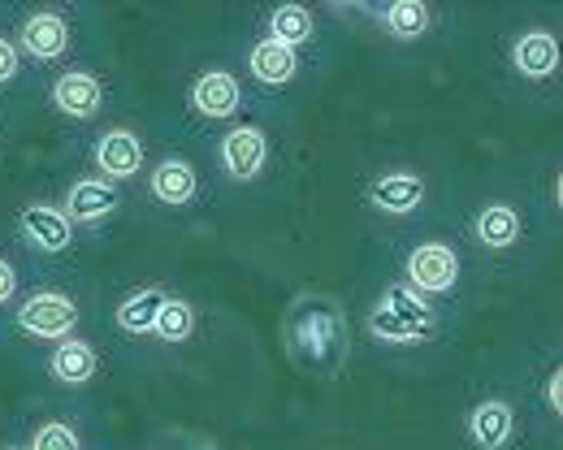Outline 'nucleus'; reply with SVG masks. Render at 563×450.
Masks as SVG:
<instances>
[{"label":"nucleus","mask_w":563,"mask_h":450,"mask_svg":"<svg viewBox=\"0 0 563 450\" xmlns=\"http://www.w3.org/2000/svg\"><path fill=\"white\" fill-rule=\"evenodd\" d=\"M429 325H433L429 303H424L417 291H408V286H390V291L382 295V303L368 312V329H373V338H382V342H412V338H424Z\"/></svg>","instance_id":"1"},{"label":"nucleus","mask_w":563,"mask_h":450,"mask_svg":"<svg viewBox=\"0 0 563 450\" xmlns=\"http://www.w3.org/2000/svg\"><path fill=\"white\" fill-rule=\"evenodd\" d=\"M404 273H408V291H417L421 300L424 295H446L460 282V256L446 243H421L408 251Z\"/></svg>","instance_id":"2"},{"label":"nucleus","mask_w":563,"mask_h":450,"mask_svg":"<svg viewBox=\"0 0 563 450\" xmlns=\"http://www.w3.org/2000/svg\"><path fill=\"white\" fill-rule=\"evenodd\" d=\"M18 325L31 338H66L74 325H78V312H74V303L66 295L40 291V295H31V300L18 307Z\"/></svg>","instance_id":"3"},{"label":"nucleus","mask_w":563,"mask_h":450,"mask_svg":"<svg viewBox=\"0 0 563 450\" xmlns=\"http://www.w3.org/2000/svg\"><path fill=\"white\" fill-rule=\"evenodd\" d=\"M18 234L26 238V247L48 251V256L70 251V243H74V225L66 222V213H57V209H48V204H31V209H22Z\"/></svg>","instance_id":"4"},{"label":"nucleus","mask_w":563,"mask_h":450,"mask_svg":"<svg viewBox=\"0 0 563 450\" xmlns=\"http://www.w3.org/2000/svg\"><path fill=\"white\" fill-rule=\"evenodd\" d=\"M269 160V139L256 131V126H234L225 139H221V165L230 178L239 182H252Z\"/></svg>","instance_id":"5"},{"label":"nucleus","mask_w":563,"mask_h":450,"mask_svg":"<svg viewBox=\"0 0 563 450\" xmlns=\"http://www.w3.org/2000/svg\"><path fill=\"white\" fill-rule=\"evenodd\" d=\"M368 204L382 209V213H417L424 204V178L412 169H395V173H382L373 187H368Z\"/></svg>","instance_id":"6"},{"label":"nucleus","mask_w":563,"mask_h":450,"mask_svg":"<svg viewBox=\"0 0 563 450\" xmlns=\"http://www.w3.org/2000/svg\"><path fill=\"white\" fill-rule=\"evenodd\" d=\"M22 53L26 57H35V61H57L66 48H70V26H66V18L62 13H53V9H44V13H31L26 22H22Z\"/></svg>","instance_id":"7"},{"label":"nucleus","mask_w":563,"mask_h":450,"mask_svg":"<svg viewBox=\"0 0 563 450\" xmlns=\"http://www.w3.org/2000/svg\"><path fill=\"white\" fill-rule=\"evenodd\" d=\"M191 104H196L200 117H212V122L234 117V113L243 109V87H239V78L225 75V70H209V75L196 78Z\"/></svg>","instance_id":"8"},{"label":"nucleus","mask_w":563,"mask_h":450,"mask_svg":"<svg viewBox=\"0 0 563 450\" xmlns=\"http://www.w3.org/2000/svg\"><path fill=\"white\" fill-rule=\"evenodd\" d=\"M113 209H118V191L109 187V182H96V178H82V182H74L70 195H66V222L70 225H96L104 222V217H113Z\"/></svg>","instance_id":"9"},{"label":"nucleus","mask_w":563,"mask_h":450,"mask_svg":"<svg viewBox=\"0 0 563 450\" xmlns=\"http://www.w3.org/2000/svg\"><path fill=\"white\" fill-rule=\"evenodd\" d=\"M196 191H200V178H196V169H191L187 160L169 156V160H161V165L152 169V195H156L165 209H187V204L196 200Z\"/></svg>","instance_id":"10"},{"label":"nucleus","mask_w":563,"mask_h":450,"mask_svg":"<svg viewBox=\"0 0 563 450\" xmlns=\"http://www.w3.org/2000/svg\"><path fill=\"white\" fill-rule=\"evenodd\" d=\"M511 66L525 78H551L560 70V44L551 31H525L511 48Z\"/></svg>","instance_id":"11"},{"label":"nucleus","mask_w":563,"mask_h":450,"mask_svg":"<svg viewBox=\"0 0 563 450\" xmlns=\"http://www.w3.org/2000/svg\"><path fill=\"white\" fill-rule=\"evenodd\" d=\"M53 104H57L66 117H78V122H87V117H96V113H100V104H104V91H100V82H96L91 75L74 70V75L57 78V87H53Z\"/></svg>","instance_id":"12"},{"label":"nucleus","mask_w":563,"mask_h":450,"mask_svg":"<svg viewBox=\"0 0 563 450\" xmlns=\"http://www.w3.org/2000/svg\"><path fill=\"white\" fill-rule=\"evenodd\" d=\"M96 165H100V173H109V178H135L143 169V144L131 131H109V135L96 144Z\"/></svg>","instance_id":"13"},{"label":"nucleus","mask_w":563,"mask_h":450,"mask_svg":"<svg viewBox=\"0 0 563 450\" xmlns=\"http://www.w3.org/2000/svg\"><path fill=\"white\" fill-rule=\"evenodd\" d=\"M511 429H516V412L503 403V398H490L482 403L473 416H468V434L482 450H498L511 442Z\"/></svg>","instance_id":"14"},{"label":"nucleus","mask_w":563,"mask_h":450,"mask_svg":"<svg viewBox=\"0 0 563 450\" xmlns=\"http://www.w3.org/2000/svg\"><path fill=\"white\" fill-rule=\"evenodd\" d=\"M247 70L261 78V82H269V87H282V82L295 78L299 57H295V48H282L274 40H261V44L247 53Z\"/></svg>","instance_id":"15"},{"label":"nucleus","mask_w":563,"mask_h":450,"mask_svg":"<svg viewBox=\"0 0 563 450\" xmlns=\"http://www.w3.org/2000/svg\"><path fill=\"white\" fill-rule=\"evenodd\" d=\"M473 229H477V243H482V247L503 251V247H511V243L520 238V217H516L511 204H486Z\"/></svg>","instance_id":"16"},{"label":"nucleus","mask_w":563,"mask_h":450,"mask_svg":"<svg viewBox=\"0 0 563 450\" xmlns=\"http://www.w3.org/2000/svg\"><path fill=\"white\" fill-rule=\"evenodd\" d=\"M53 376H57L62 385H82V381H91V376H96V351H91V342H82V338L62 342V347L53 351Z\"/></svg>","instance_id":"17"},{"label":"nucleus","mask_w":563,"mask_h":450,"mask_svg":"<svg viewBox=\"0 0 563 450\" xmlns=\"http://www.w3.org/2000/svg\"><path fill=\"white\" fill-rule=\"evenodd\" d=\"M269 40L282 48H299L312 40V13L303 4H278L269 13Z\"/></svg>","instance_id":"18"},{"label":"nucleus","mask_w":563,"mask_h":450,"mask_svg":"<svg viewBox=\"0 0 563 450\" xmlns=\"http://www.w3.org/2000/svg\"><path fill=\"white\" fill-rule=\"evenodd\" d=\"M165 300H169L165 291L143 286L140 295H131V300L118 307V325H122L126 334H152V325H156V316H161Z\"/></svg>","instance_id":"19"},{"label":"nucleus","mask_w":563,"mask_h":450,"mask_svg":"<svg viewBox=\"0 0 563 450\" xmlns=\"http://www.w3.org/2000/svg\"><path fill=\"white\" fill-rule=\"evenodd\" d=\"M382 22L395 40H421L429 22H433V13H429L424 0H395L390 9H382Z\"/></svg>","instance_id":"20"},{"label":"nucleus","mask_w":563,"mask_h":450,"mask_svg":"<svg viewBox=\"0 0 563 450\" xmlns=\"http://www.w3.org/2000/svg\"><path fill=\"white\" fill-rule=\"evenodd\" d=\"M152 334H161L165 342H187L196 334V307L183 300H165L156 325H152Z\"/></svg>","instance_id":"21"},{"label":"nucleus","mask_w":563,"mask_h":450,"mask_svg":"<svg viewBox=\"0 0 563 450\" xmlns=\"http://www.w3.org/2000/svg\"><path fill=\"white\" fill-rule=\"evenodd\" d=\"M31 450H82V447H78V434H74L70 425L48 420V425H40V429H35Z\"/></svg>","instance_id":"22"},{"label":"nucleus","mask_w":563,"mask_h":450,"mask_svg":"<svg viewBox=\"0 0 563 450\" xmlns=\"http://www.w3.org/2000/svg\"><path fill=\"white\" fill-rule=\"evenodd\" d=\"M330 334H334V320H330V316H317V312H312V316L299 320V342H303L312 356H321V351L330 347Z\"/></svg>","instance_id":"23"},{"label":"nucleus","mask_w":563,"mask_h":450,"mask_svg":"<svg viewBox=\"0 0 563 450\" xmlns=\"http://www.w3.org/2000/svg\"><path fill=\"white\" fill-rule=\"evenodd\" d=\"M18 66H22V57H18V48L0 35V82H9V78L18 75Z\"/></svg>","instance_id":"24"},{"label":"nucleus","mask_w":563,"mask_h":450,"mask_svg":"<svg viewBox=\"0 0 563 450\" xmlns=\"http://www.w3.org/2000/svg\"><path fill=\"white\" fill-rule=\"evenodd\" d=\"M13 291H18V273H13L9 260H0V303L13 300Z\"/></svg>","instance_id":"25"},{"label":"nucleus","mask_w":563,"mask_h":450,"mask_svg":"<svg viewBox=\"0 0 563 450\" xmlns=\"http://www.w3.org/2000/svg\"><path fill=\"white\" fill-rule=\"evenodd\" d=\"M547 390H551V412L560 416V412H563V376H560V369L551 373V385H547Z\"/></svg>","instance_id":"26"},{"label":"nucleus","mask_w":563,"mask_h":450,"mask_svg":"<svg viewBox=\"0 0 563 450\" xmlns=\"http://www.w3.org/2000/svg\"><path fill=\"white\" fill-rule=\"evenodd\" d=\"M4 450H18V447H4Z\"/></svg>","instance_id":"27"}]
</instances>
